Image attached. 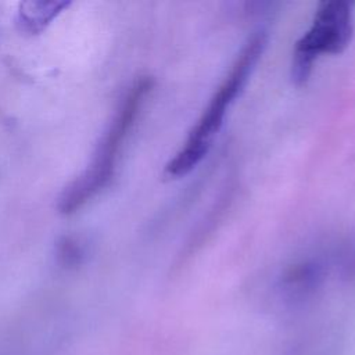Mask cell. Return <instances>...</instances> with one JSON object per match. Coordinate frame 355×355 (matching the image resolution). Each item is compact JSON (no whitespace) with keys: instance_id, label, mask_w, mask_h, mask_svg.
Wrapping results in <instances>:
<instances>
[{"instance_id":"cell-1","label":"cell","mask_w":355,"mask_h":355,"mask_svg":"<svg viewBox=\"0 0 355 355\" xmlns=\"http://www.w3.org/2000/svg\"><path fill=\"white\" fill-rule=\"evenodd\" d=\"M265 46L266 33L263 31H258L247 39L227 75L223 78L197 123L190 130L184 144L165 165V178L179 179L187 175L207 155L214 137L223 123L229 107L245 86L251 72L265 50Z\"/></svg>"},{"instance_id":"cell-2","label":"cell","mask_w":355,"mask_h":355,"mask_svg":"<svg viewBox=\"0 0 355 355\" xmlns=\"http://www.w3.org/2000/svg\"><path fill=\"white\" fill-rule=\"evenodd\" d=\"M151 87L153 80L150 78H141L129 89L112 123L110 125L107 135L101 141L94 161L82 176H79L68 189H65L64 194L61 196V212H75L104 186H107L112 178L121 146Z\"/></svg>"},{"instance_id":"cell-3","label":"cell","mask_w":355,"mask_h":355,"mask_svg":"<svg viewBox=\"0 0 355 355\" xmlns=\"http://www.w3.org/2000/svg\"><path fill=\"white\" fill-rule=\"evenodd\" d=\"M352 33V3L347 0L320 3L309 29L295 43L291 60L293 82L305 83L315 60L322 54L341 53L349 44Z\"/></svg>"},{"instance_id":"cell-4","label":"cell","mask_w":355,"mask_h":355,"mask_svg":"<svg viewBox=\"0 0 355 355\" xmlns=\"http://www.w3.org/2000/svg\"><path fill=\"white\" fill-rule=\"evenodd\" d=\"M65 3H28L22 6V10L19 11V24L24 26V29L36 32L39 31L44 24H47L62 7H65Z\"/></svg>"}]
</instances>
